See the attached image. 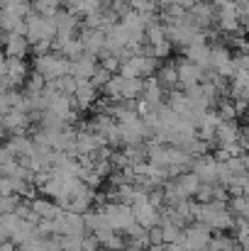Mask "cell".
I'll list each match as a JSON object with an SVG mask.
<instances>
[{"mask_svg":"<svg viewBox=\"0 0 249 251\" xmlns=\"http://www.w3.org/2000/svg\"><path fill=\"white\" fill-rule=\"evenodd\" d=\"M0 76H2V93H5V90H15V88L27 83L29 69H27L25 59H20V56H5L2 59V66H0Z\"/></svg>","mask_w":249,"mask_h":251,"instance_id":"1","label":"cell"},{"mask_svg":"<svg viewBox=\"0 0 249 251\" xmlns=\"http://www.w3.org/2000/svg\"><path fill=\"white\" fill-rule=\"evenodd\" d=\"M34 69L47 78V81H59L64 76H71V59L61 54H44L34 59Z\"/></svg>","mask_w":249,"mask_h":251,"instance_id":"2","label":"cell"},{"mask_svg":"<svg viewBox=\"0 0 249 251\" xmlns=\"http://www.w3.org/2000/svg\"><path fill=\"white\" fill-rule=\"evenodd\" d=\"M56 34H59L56 15H54V17H47V15L32 12V15L27 17V39H29L32 47H34L37 42H42V39H54Z\"/></svg>","mask_w":249,"mask_h":251,"instance_id":"3","label":"cell"},{"mask_svg":"<svg viewBox=\"0 0 249 251\" xmlns=\"http://www.w3.org/2000/svg\"><path fill=\"white\" fill-rule=\"evenodd\" d=\"M210 239H213V229L203 222H193L181 232L178 244H183L188 251H208L210 249Z\"/></svg>","mask_w":249,"mask_h":251,"instance_id":"4","label":"cell"},{"mask_svg":"<svg viewBox=\"0 0 249 251\" xmlns=\"http://www.w3.org/2000/svg\"><path fill=\"white\" fill-rule=\"evenodd\" d=\"M100 212H103L105 222H108L112 229H117V232H125V229L137 220L132 205H127V202H115V200H110L108 205L100 207Z\"/></svg>","mask_w":249,"mask_h":251,"instance_id":"5","label":"cell"},{"mask_svg":"<svg viewBox=\"0 0 249 251\" xmlns=\"http://www.w3.org/2000/svg\"><path fill=\"white\" fill-rule=\"evenodd\" d=\"M191 171L203 180V183H218V176H220V161L215 156H195L193 164H191Z\"/></svg>","mask_w":249,"mask_h":251,"instance_id":"6","label":"cell"},{"mask_svg":"<svg viewBox=\"0 0 249 251\" xmlns=\"http://www.w3.org/2000/svg\"><path fill=\"white\" fill-rule=\"evenodd\" d=\"M213 69L225 76V78H235L237 69H235V56L230 54V49L225 44H213Z\"/></svg>","mask_w":249,"mask_h":251,"instance_id":"7","label":"cell"},{"mask_svg":"<svg viewBox=\"0 0 249 251\" xmlns=\"http://www.w3.org/2000/svg\"><path fill=\"white\" fill-rule=\"evenodd\" d=\"M218 25L222 32H242V17L237 12L235 0L225 2L222 7H218Z\"/></svg>","mask_w":249,"mask_h":251,"instance_id":"8","label":"cell"},{"mask_svg":"<svg viewBox=\"0 0 249 251\" xmlns=\"http://www.w3.org/2000/svg\"><path fill=\"white\" fill-rule=\"evenodd\" d=\"M176 69H178V83L183 85V88L205 81V69L198 66V64H193L191 59H181L176 64Z\"/></svg>","mask_w":249,"mask_h":251,"instance_id":"9","label":"cell"},{"mask_svg":"<svg viewBox=\"0 0 249 251\" xmlns=\"http://www.w3.org/2000/svg\"><path fill=\"white\" fill-rule=\"evenodd\" d=\"M29 122H32V117H29L27 110H12V112H5L2 115V129H5L7 137L25 134V129L29 127Z\"/></svg>","mask_w":249,"mask_h":251,"instance_id":"10","label":"cell"},{"mask_svg":"<svg viewBox=\"0 0 249 251\" xmlns=\"http://www.w3.org/2000/svg\"><path fill=\"white\" fill-rule=\"evenodd\" d=\"M81 42H83V47H85V51H88V54H95V56H100V54L105 51V44H108V32H105V29L83 27Z\"/></svg>","mask_w":249,"mask_h":251,"instance_id":"11","label":"cell"},{"mask_svg":"<svg viewBox=\"0 0 249 251\" xmlns=\"http://www.w3.org/2000/svg\"><path fill=\"white\" fill-rule=\"evenodd\" d=\"M188 17H191V22H195L198 27H210L213 22H215V17H218V7L208 0V2H203V0H198L191 10H188Z\"/></svg>","mask_w":249,"mask_h":251,"instance_id":"12","label":"cell"},{"mask_svg":"<svg viewBox=\"0 0 249 251\" xmlns=\"http://www.w3.org/2000/svg\"><path fill=\"white\" fill-rule=\"evenodd\" d=\"M29 39L27 34H17V32H7L5 34V56H20L25 59L29 51Z\"/></svg>","mask_w":249,"mask_h":251,"instance_id":"13","label":"cell"},{"mask_svg":"<svg viewBox=\"0 0 249 251\" xmlns=\"http://www.w3.org/2000/svg\"><path fill=\"white\" fill-rule=\"evenodd\" d=\"M242 139V129L237 127V120H222L218 125V147H227V144H237Z\"/></svg>","mask_w":249,"mask_h":251,"instance_id":"14","label":"cell"},{"mask_svg":"<svg viewBox=\"0 0 249 251\" xmlns=\"http://www.w3.org/2000/svg\"><path fill=\"white\" fill-rule=\"evenodd\" d=\"M12 151H15V156L22 161V159H29L34 151H37V144H34V139L32 137H25V134H12L7 142H5Z\"/></svg>","mask_w":249,"mask_h":251,"instance_id":"15","label":"cell"},{"mask_svg":"<svg viewBox=\"0 0 249 251\" xmlns=\"http://www.w3.org/2000/svg\"><path fill=\"white\" fill-rule=\"evenodd\" d=\"M95 54H83L81 59H76V61H71V76H76L79 81H85V78H93V74H95V69H98V64H95Z\"/></svg>","mask_w":249,"mask_h":251,"instance_id":"16","label":"cell"},{"mask_svg":"<svg viewBox=\"0 0 249 251\" xmlns=\"http://www.w3.org/2000/svg\"><path fill=\"white\" fill-rule=\"evenodd\" d=\"M186 59H191L193 64H198L203 69H213V47L191 44V47H186Z\"/></svg>","mask_w":249,"mask_h":251,"instance_id":"17","label":"cell"},{"mask_svg":"<svg viewBox=\"0 0 249 251\" xmlns=\"http://www.w3.org/2000/svg\"><path fill=\"white\" fill-rule=\"evenodd\" d=\"M132 210H135V217H137V222L142 225V227H154V225H159V220H162V215H159V207H154L152 202H142V205H132Z\"/></svg>","mask_w":249,"mask_h":251,"instance_id":"18","label":"cell"},{"mask_svg":"<svg viewBox=\"0 0 249 251\" xmlns=\"http://www.w3.org/2000/svg\"><path fill=\"white\" fill-rule=\"evenodd\" d=\"M95 98H98V85L93 83L90 78L79 81V88H76V93H74V102H76L79 107H90V105L95 102Z\"/></svg>","mask_w":249,"mask_h":251,"instance_id":"19","label":"cell"},{"mask_svg":"<svg viewBox=\"0 0 249 251\" xmlns=\"http://www.w3.org/2000/svg\"><path fill=\"white\" fill-rule=\"evenodd\" d=\"M0 110L12 112V110H27V95H22L20 90H5L0 95Z\"/></svg>","mask_w":249,"mask_h":251,"instance_id":"20","label":"cell"},{"mask_svg":"<svg viewBox=\"0 0 249 251\" xmlns=\"http://www.w3.org/2000/svg\"><path fill=\"white\" fill-rule=\"evenodd\" d=\"M164 85L159 78H154V76H149V78H144V100L147 102H152V105H159L162 102V98H164V90H162Z\"/></svg>","mask_w":249,"mask_h":251,"instance_id":"21","label":"cell"},{"mask_svg":"<svg viewBox=\"0 0 249 251\" xmlns=\"http://www.w3.org/2000/svg\"><path fill=\"white\" fill-rule=\"evenodd\" d=\"M230 95L235 100H249V71H237V76L232 78Z\"/></svg>","mask_w":249,"mask_h":251,"instance_id":"22","label":"cell"},{"mask_svg":"<svg viewBox=\"0 0 249 251\" xmlns=\"http://www.w3.org/2000/svg\"><path fill=\"white\" fill-rule=\"evenodd\" d=\"M144 95V78H127L125 76V85H122V100H139Z\"/></svg>","mask_w":249,"mask_h":251,"instance_id":"23","label":"cell"},{"mask_svg":"<svg viewBox=\"0 0 249 251\" xmlns=\"http://www.w3.org/2000/svg\"><path fill=\"white\" fill-rule=\"evenodd\" d=\"M20 220H22V217H20L17 212H2V215H0V237H2V242L12 239V232L17 229Z\"/></svg>","mask_w":249,"mask_h":251,"instance_id":"24","label":"cell"},{"mask_svg":"<svg viewBox=\"0 0 249 251\" xmlns=\"http://www.w3.org/2000/svg\"><path fill=\"white\" fill-rule=\"evenodd\" d=\"M122 85H125V76H122V74H117V76L112 74V78L103 88L105 98H110V100H122Z\"/></svg>","mask_w":249,"mask_h":251,"instance_id":"25","label":"cell"},{"mask_svg":"<svg viewBox=\"0 0 249 251\" xmlns=\"http://www.w3.org/2000/svg\"><path fill=\"white\" fill-rule=\"evenodd\" d=\"M157 78H159L162 85H166V88H176V83H178V69H176V64H164V66L157 71Z\"/></svg>","mask_w":249,"mask_h":251,"instance_id":"26","label":"cell"},{"mask_svg":"<svg viewBox=\"0 0 249 251\" xmlns=\"http://www.w3.org/2000/svg\"><path fill=\"white\" fill-rule=\"evenodd\" d=\"M56 27H59V32H76V27H79V17H76L71 10H66V12H56Z\"/></svg>","mask_w":249,"mask_h":251,"instance_id":"27","label":"cell"},{"mask_svg":"<svg viewBox=\"0 0 249 251\" xmlns=\"http://www.w3.org/2000/svg\"><path fill=\"white\" fill-rule=\"evenodd\" d=\"M237 244H240V242L232 239V237H227V234H215V237L210 239V249L208 251H232Z\"/></svg>","mask_w":249,"mask_h":251,"instance_id":"28","label":"cell"},{"mask_svg":"<svg viewBox=\"0 0 249 251\" xmlns=\"http://www.w3.org/2000/svg\"><path fill=\"white\" fill-rule=\"evenodd\" d=\"M64 0H34L32 5H34V12H39V15H47V17H54L56 12H59V5H61Z\"/></svg>","mask_w":249,"mask_h":251,"instance_id":"29","label":"cell"},{"mask_svg":"<svg viewBox=\"0 0 249 251\" xmlns=\"http://www.w3.org/2000/svg\"><path fill=\"white\" fill-rule=\"evenodd\" d=\"M166 39H168V37H166V25L152 22V25L147 27V42H149V44H162Z\"/></svg>","mask_w":249,"mask_h":251,"instance_id":"30","label":"cell"},{"mask_svg":"<svg viewBox=\"0 0 249 251\" xmlns=\"http://www.w3.org/2000/svg\"><path fill=\"white\" fill-rule=\"evenodd\" d=\"M47 83H49V81H47L39 71H34V74H29V78H27V83H25V93H44Z\"/></svg>","mask_w":249,"mask_h":251,"instance_id":"31","label":"cell"},{"mask_svg":"<svg viewBox=\"0 0 249 251\" xmlns=\"http://www.w3.org/2000/svg\"><path fill=\"white\" fill-rule=\"evenodd\" d=\"M171 49H173V44L166 39V42H162V44H149L142 54H149V56H157V59H166V56L171 54Z\"/></svg>","mask_w":249,"mask_h":251,"instance_id":"32","label":"cell"},{"mask_svg":"<svg viewBox=\"0 0 249 251\" xmlns=\"http://www.w3.org/2000/svg\"><path fill=\"white\" fill-rule=\"evenodd\" d=\"M162 229H164V242L166 244H171V242H178V237H181V225H176V222H162Z\"/></svg>","mask_w":249,"mask_h":251,"instance_id":"33","label":"cell"},{"mask_svg":"<svg viewBox=\"0 0 249 251\" xmlns=\"http://www.w3.org/2000/svg\"><path fill=\"white\" fill-rule=\"evenodd\" d=\"M218 112H220V117L222 120H237V105L235 102H230V100H220V105H218Z\"/></svg>","mask_w":249,"mask_h":251,"instance_id":"34","label":"cell"},{"mask_svg":"<svg viewBox=\"0 0 249 251\" xmlns=\"http://www.w3.org/2000/svg\"><path fill=\"white\" fill-rule=\"evenodd\" d=\"M110 78H112V71H108L103 64H98V69H95V74H93V78H90V81L98 85V88H105V83H108Z\"/></svg>","mask_w":249,"mask_h":251,"instance_id":"35","label":"cell"},{"mask_svg":"<svg viewBox=\"0 0 249 251\" xmlns=\"http://www.w3.org/2000/svg\"><path fill=\"white\" fill-rule=\"evenodd\" d=\"M198 202H213L215 200V183H203L198 195H195Z\"/></svg>","mask_w":249,"mask_h":251,"instance_id":"36","label":"cell"},{"mask_svg":"<svg viewBox=\"0 0 249 251\" xmlns=\"http://www.w3.org/2000/svg\"><path fill=\"white\" fill-rule=\"evenodd\" d=\"M61 247H64V251H83V237L66 234V237H61Z\"/></svg>","mask_w":249,"mask_h":251,"instance_id":"37","label":"cell"},{"mask_svg":"<svg viewBox=\"0 0 249 251\" xmlns=\"http://www.w3.org/2000/svg\"><path fill=\"white\" fill-rule=\"evenodd\" d=\"M20 195H2V200H0V212H15L17 210V205H20Z\"/></svg>","mask_w":249,"mask_h":251,"instance_id":"38","label":"cell"},{"mask_svg":"<svg viewBox=\"0 0 249 251\" xmlns=\"http://www.w3.org/2000/svg\"><path fill=\"white\" fill-rule=\"evenodd\" d=\"M110 7H112V10L117 12V17L122 20V17L132 10V2H130V0H112V2H110Z\"/></svg>","mask_w":249,"mask_h":251,"instance_id":"39","label":"cell"},{"mask_svg":"<svg viewBox=\"0 0 249 251\" xmlns=\"http://www.w3.org/2000/svg\"><path fill=\"white\" fill-rule=\"evenodd\" d=\"M100 247H103V244L98 242V237H95L93 232L83 237V251H100Z\"/></svg>","mask_w":249,"mask_h":251,"instance_id":"40","label":"cell"},{"mask_svg":"<svg viewBox=\"0 0 249 251\" xmlns=\"http://www.w3.org/2000/svg\"><path fill=\"white\" fill-rule=\"evenodd\" d=\"M235 69L237 71H249V51H242L235 56Z\"/></svg>","mask_w":249,"mask_h":251,"instance_id":"41","label":"cell"},{"mask_svg":"<svg viewBox=\"0 0 249 251\" xmlns=\"http://www.w3.org/2000/svg\"><path fill=\"white\" fill-rule=\"evenodd\" d=\"M164 244H166V242H164ZM164 251H188V249H186L183 244H178V242H171V244H166Z\"/></svg>","mask_w":249,"mask_h":251,"instance_id":"42","label":"cell"},{"mask_svg":"<svg viewBox=\"0 0 249 251\" xmlns=\"http://www.w3.org/2000/svg\"><path fill=\"white\" fill-rule=\"evenodd\" d=\"M164 249H166V244L162 242V244H152V247H149L147 251H164Z\"/></svg>","mask_w":249,"mask_h":251,"instance_id":"43","label":"cell"},{"mask_svg":"<svg viewBox=\"0 0 249 251\" xmlns=\"http://www.w3.org/2000/svg\"><path fill=\"white\" fill-rule=\"evenodd\" d=\"M210 2H213L215 7H222V5H225V2H230V0H210Z\"/></svg>","mask_w":249,"mask_h":251,"instance_id":"44","label":"cell"},{"mask_svg":"<svg viewBox=\"0 0 249 251\" xmlns=\"http://www.w3.org/2000/svg\"><path fill=\"white\" fill-rule=\"evenodd\" d=\"M232 251H245V247H242V244H237V247H235Z\"/></svg>","mask_w":249,"mask_h":251,"instance_id":"45","label":"cell"},{"mask_svg":"<svg viewBox=\"0 0 249 251\" xmlns=\"http://www.w3.org/2000/svg\"><path fill=\"white\" fill-rule=\"evenodd\" d=\"M245 164H247V171H249V154H245Z\"/></svg>","mask_w":249,"mask_h":251,"instance_id":"46","label":"cell"},{"mask_svg":"<svg viewBox=\"0 0 249 251\" xmlns=\"http://www.w3.org/2000/svg\"><path fill=\"white\" fill-rule=\"evenodd\" d=\"M247 115H249V110H247Z\"/></svg>","mask_w":249,"mask_h":251,"instance_id":"47","label":"cell"},{"mask_svg":"<svg viewBox=\"0 0 249 251\" xmlns=\"http://www.w3.org/2000/svg\"><path fill=\"white\" fill-rule=\"evenodd\" d=\"M32 2H34V0H32Z\"/></svg>","mask_w":249,"mask_h":251,"instance_id":"48","label":"cell"}]
</instances>
